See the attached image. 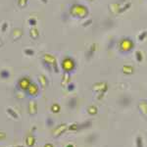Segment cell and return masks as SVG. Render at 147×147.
Returning a JSON list of instances; mask_svg holds the SVG:
<instances>
[{"label":"cell","instance_id":"30","mask_svg":"<svg viewBox=\"0 0 147 147\" xmlns=\"http://www.w3.org/2000/svg\"><path fill=\"white\" fill-rule=\"evenodd\" d=\"M136 147H143V140L141 136H136Z\"/></svg>","mask_w":147,"mask_h":147},{"label":"cell","instance_id":"25","mask_svg":"<svg viewBox=\"0 0 147 147\" xmlns=\"http://www.w3.org/2000/svg\"><path fill=\"white\" fill-rule=\"evenodd\" d=\"M50 110H51V112H52V113L58 114V113L61 111V106H60V104H59V103H53V104L51 105V107H50Z\"/></svg>","mask_w":147,"mask_h":147},{"label":"cell","instance_id":"3","mask_svg":"<svg viewBox=\"0 0 147 147\" xmlns=\"http://www.w3.org/2000/svg\"><path fill=\"white\" fill-rule=\"evenodd\" d=\"M118 48L122 53H129L134 48V42L129 37H123L118 42Z\"/></svg>","mask_w":147,"mask_h":147},{"label":"cell","instance_id":"44","mask_svg":"<svg viewBox=\"0 0 147 147\" xmlns=\"http://www.w3.org/2000/svg\"><path fill=\"white\" fill-rule=\"evenodd\" d=\"M2 45H3V41H2V40L0 39V47H1Z\"/></svg>","mask_w":147,"mask_h":147},{"label":"cell","instance_id":"10","mask_svg":"<svg viewBox=\"0 0 147 147\" xmlns=\"http://www.w3.org/2000/svg\"><path fill=\"white\" fill-rule=\"evenodd\" d=\"M137 107H138V110L144 117H147V100L145 99H141V100L138 101V104H137Z\"/></svg>","mask_w":147,"mask_h":147},{"label":"cell","instance_id":"5","mask_svg":"<svg viewBox=\"0 0 147 147\" xmlns=\"http://www.w3.org/2000/svg\"><path fill=\"white\" fill-rule=\"evenodd\" d=\"M39 92H40V86L36 82H32L30 84V86L28 87V89L26 90V94L30 97V98H35L39 95Z\"/></svg>","mask_w":147,"mask_h":147},{"label":"cell","instance_id":"24","mask_svg":"<svg viewBox=\"0 0 147 147\" xmlns=\"http://www.w3.org/2000/svg\"><path fill=\"white\" fill-rule=\"evenodd\" d=\"M87 113L90 116H95L98 113V108L96 107L95 105H90L87 107Z\"/></svg>","mask_w":147,"mask_h":147},{"label":"cell","instance_id":"26","mask_svg":"<svg viewBox=\"0 0 147 147\" xmlns=\"http://www.w3.org/2000/svg\"><path fill=\"white\" fill-rule=\"evenodd\" d=\"M92 125V122L91 121H85V122L82 123L80 124V129H88Z\"/></svg>","mask_w":147,"mask_h":147},{"label":"cell","instance_id":"43","mask_svg":"<svg viewBox=\"0 0 147 147\" xmlns=\"http://www.w3.org/2000/svg\"><path fill=\"white\" fill-rule=\"evenodd\" d=\"M66 147H75V146H74V144H72V143H70V144H68V145H67V146H66Z\"/></svg>","mask_w":147,"mask_h":147},{"label":"cell","instance_id":"4","mask_svg":"<svg viewBox=\"0 0 147 147\" xmlns=\"http://www.w3.org/2000/svg\"><path fill=\"white\" fill-rule=\"evenodd\" d=\"M61 68H62L64 73L72 74L77 68V63L72 57L66 56L65 58H63L62 62H61Z\"/></svg>","mask_w":147,"mask_h":147},{"label":"cell","instance_id":"16","mask_svg":"<svg viewBox=\"0 0 147 147\" xmlns=\"http://www.w3.org/2000/svg\"><path fill=\"white\" fill-rule=\"evenodd\" d=\"M28 34H30V36L32 39H37L39 37V30L38 28H37L36 27H32L30 30V32H28Z\"/></svg>","mask_w":147,"mask_h":147},{"label":"cell","instance_id":"27","mask_svg":"<svg viewBox=\"0 0 147 147\" xmlns=\"http://www.w3.org/2000/svg\"><path fill=\"white\" fill-rule=\"evenodd\" d=\"M68 129L71 131H78V130H80V124H78V123L71 124L70 125H68Z\"/></svg>","mask_w":147,"mask_h":147},{"label":"cell","instance_id":"19","mask_svg":"<svg viewBox=\"0 0 147 147\" xmlns=\"http://www.w3.org/2000/svg\"><path fill=\"white\" fill-rule=\"evenodd\" d=\"M6 112H7V114H8L9 116H10L11 118H13L14 120H18L19 118H20V116L18 115V113L16 112L15 110H14L13 108H7L6 109Z\"/></svg>","mask_w":147,"mask_h":147},{"label":"cell","instance_id":"7","mask_svg":"<svg viewBox=\"0 0 147 147\" xmlns=\"http://www.w3.org/2000/svg\"><path fill=\"white\" fill-rule=\"evenodd\" d=\"M92 90L97 93H103L105 94L108 90V84L105 82H95L92 85Z\"/></svg>","mask_w":147,"mask_h":147},{"label":"cell","instance_id":"33","mask_svg":"<svg viewBox=\"0 0 147 147\" xmlns=\"http://www.w3.org/2000/svg\"><path fill=\"white\" fill-rule=\"evenodd\" d=\"M36 24H37V21L35 18H30L28 19V25L30 27H36Z\"/></svg>","mask_w":147,"mask_h":147},{"label":"cell","instance_id":"31","mask_svg":"<svg viewBox=\"0 0 147 147\" xmlns=\"http://www.w3.org/2000/svg\"><path fill=\"white\" fill-rule=\"evenodd\" d=\"M28 0H18V6L22 9L26 8L28 5Z\"/></svg>","mask_w":147,"mask_h":147},{"label":"cell","instance_id":"36","mask_svg":"<svg viewBox=\"0 0 147 147\" xmlns=\"http://www.w3.org/2000/svg\"><path fill=\"white\" fill-rule=\"evenodd\" d=\"M75 88H76V85H75V84H73V82H70V84H67V89H68V91L72 92V91L75 90Z\"/></svg>","mask_w":147,"mask_h":147},{"label":"cell","instance_id":"28","mask_svg":"<svg viewBox=\"0 0 147 147\" xmlns=\"http://www.w3.org/2000/svg\"><path fill=\"white\" fill-rule=\"evenodd\" d=\"M0 77H1V79H3V80H7L10 78V73H9V71H7V70H2L1 72H0Z\"/></svg>","mask_w":147,"mask_h":147},{"label":"cell","instance_id":"34","mask_svg":"<svg viewBox=\"0 0 147 147\" xmlns=\"http://www.w3.org/2000/svg\"><path fill=\"white\" fill-rule=\"evenodd\" d=\"M46 125L48 127H54V120L52 118H47L46 119Z\"/></svg>","mask_w":147,"mask_h":147},{"label":"cell","instance_id":"23","mask_svg":"<svg viewBox=\"0 0 147 147\" xmlns=\"http://www.w3.org/2000/svg\"><path fill=\"white\" fill-rule=\"evenodd\" d=\"M97 138H98V136H97L96 134H89L86 138H85V142L88 143V144L94 143V142L97 140Z\"/></svg>","mask_w":147,"mask_h":147},{"label":"cell","instance_id":"13","mask_svg":"<svg viewBox=\"0 0 147 147\" xmlns=\"http://www.w3.org/2000/svg\"><path fill=\"white\" fill-rule=\"evenodd\" d=\"M37 80H38V85L41 88H46L47 85H48V79H47L46 76L44 75H39L38 78H37Z\"/></svg>","mask_w":147,"mask_h":147},{"label":"cell","instance_id":"45","mask_svg":"<svg viewBox=\"0 0 147 147\" xmlns=\"http://www.w3.org/2000/svg\"><path fill=\"white\" fill-rule=\"evenodd\" d=\"M11 147H25V146H23V145H16V146H11Z\"/></svg>","mask_w":147,"mask_h":147},{"label":"cell","instance_id":"35","mask_svg":"<svg viewBox=\"0 0 147 147\" xmlns=\"http://www.w3.org/2000/svg\"><path fill=\"white\" fill-rule=\"evenodd\" d=\"M24 52H25V54L28 56H34V51L30 48H26L25 50H24Z\"/></svg>","mask_w":147,"mask_h":147},{"label":"cell","instance_id":"21","mask_svg":"<svg viewBox=\"0 0 147 147\" xmlns=\"http://www.w3.org/2000/svg\"><path fill=\"white\" fill-rule=\"evenodd\" d=\"M68 107L71 109V110H74L76 107H77L78 105V99L76 98V97H73V98H70L67 103Z\"/></svg>","mask_w":147,"mask_h":147},{"label":"cell","instance_id":"39","mask_svg":"<svg viewBox=\"0 0 147 147\" xmlns=\"http://www.w3.org/2000/svg\"><path fill=\"white\" fill-rule=\"evenodd\" d=\"M91 24H92V20H87L86 22L82 23V27H84V28H87L88 26H90Z\"/></svg>","mask_w":147,"mask_h":147},{"label":"cell","instance_id":"22","mask_svg":"<svg viewBox=\"0 0 147 147\" xmlns=\"http://www.w3.org/2000/svg\"><path fill=\"white\" fill-rule=\"evenodd\" d=\"M130 6H131V2H125L124 4H120V9H119V14H122L125 12L127 10H129L130 8Z\"/></svg>","mask_w":147,"mask_h":147},{"label":"cell","instance_id":"14","mask_svg":"<svg viewBox=\"0 0 147 147\" xmlns=\"http://www.w3.org/2000/svg\"><path fill=\"white\" fill-rule=\"evenodd\" d=\"M95 51H96V43H92L91 45L89 46V48H88V50L86 51V53H85V57H86L87 60H90L92 57H93Z\"/></svg>","mask_w":147,"mask_h":147},{"label":"cell","instance_id":"29","mask_svg":"<svg viewBox=\"0 0 147 147\" xmlns=\"http://www.w3.org/2000/svg\"><path fill=\"white\" fill-rule=\"evenodd\" d=\"M136 59L137 62H142V61H143V54H142L141 51L136 52Z\"/></svg>","mask_w":147,"mask_h":147},{"label":"cell","instance_id":"6","mask_svg":"<svg viewBox=\"0 0 147 147\" xmlns=\"http://www.w3.org/2000/svg\"><path fill=\"white\" fill-rule=\"evenodd\" d=\"M32 84V80H30V77L28 76H24V77H21L20 79L18 80L17 82V87L19 90L25 91L28 89V87L30 86V84Z\"/></svg>","mask_w":147,"mask_h":147},{"label":"cell","instance_id":"9","mask_svg":"<svg viewBox=\"0 0 147 147\" xmlns=\"http://www.w3.org/2000/svg\"><path fill=\"white\" fill-rule=\"evenodd\" d=\"M37 103L34 99H32V100L28 101V112L30 114V116H35L37 114Z\"/></svg>","mask_w":147,"mask_h":147},{"label":"cell","instance_id":"17","mask_svg":"<svg viewBox=\"0 0 147 147\" xmlns=\"http://www.w3.org/2000/svg\"><path fill=\"white\" fill-rule=\"evenodd\" d=\"M122 72L123 74L127 76H129V75H132L134 73V68L130 65H124L122 68Z\"/></svg>","mask_w":147,"mask_h":147},{"label":"cell","instance_id":"42","mask_svg":"<svg viewBox=\"0 0 147 147\" xmlns=\"http://www.w3.org/2000/svg\"><path fill=\"white\" fill-rule=\"evenodd\" d=\"M40 1H41L42 3H44V4H47V3H48V0H40Z\"/></svg>","mask_w":147,"mask_h":147},{"label":"cell","instance_id":"11","mask_svg":"<svg viewBox=\"0 0 147 147\" xmlns=\"http://www.w3.org/2000/svg\"><path fill=\"white\" fill-rule=\"evenodd\" d=\"M23 34H24V32L21 28H16L12 30V38H13L14 41H18V40H20L21 38H22Z\"/></svg>","mask_w":147,"mask_h":147},{"label":"cell","instance_id":"46","mask_svg":"<svg viewBox=\"0 0 147 147\" xmlns=\"http://www.w3.org/2000/svg\"><path fill=\"white\" fill-rule=\"evenodd\" d=\"M87 1H93V0H87Z\"/></svg>","mask_w":147,"mask_h":147},{"label":"cell","instance_id":"38","mask_svg":"<svg viewBox=\"0 0 147 147\" xmlns=\"http://www.w3.org/2000/svg\"><path fill=\"white\" fill-rule=\"evenodd\" d=\"M6 137H7L6 132H5V131H1V130H0V141H3V140H5V139H6Z\"/></svg>","mask_w":147,"mask_h":147},{"label":"cell","instance_id":"40","mask_svg":"<svg viewBox=\"0 0 147 147\" xmlns=\"http://www.w3.org/2000/svg\"><path fill=\"white\" fill-rule=\"evenodd\" d=\"M7 28H8V23H3L1 26V30L2 32H6Z\"/></svg>","mask_w":147,"mask_h":147},{"label":"cell","instance_id":"12","mask_svg":"<svg viewBox=\"0 0 147 147\" xmlns=\"http://www.w3.org/2000/svg\"><path fill=\"white\" fill-rule=\"evenodd\" d=\"M131 97H129V95H123L121 96L119 98V104L121 106H123V107H127V106H129L130 104H131Z\"/></svg>","mask_w":147,"mask_h":147},{"label":"cell","instance_id":"1","mask_svg":"<svg viewBox=\"0 0 147 147\" xmlns=\"http://www.w3.org/2000/svg\"><path fill=\"white\" fill-rule=\"evenodd\" d=\"M69 13H70V15L74 18L85 19L88 16L89 10L86 6L82 5V4H73V5L70 7Z\"/></svg>","mask_w":147,"mask_h":147},{"label":"cell","instance_id":"15","mask_svg":"<svg viewBox=\"0 0 147 147\" xmlns=\"http://www.w3.org/2000/svg\"><path fill=\"white\" fill-rule=\"evenodd\" d=\"M35 141H36V139H35L34 134H28L27 137H26V144H27L28 147H34Z\"/></svg>","mask_w":147,"mask_h":147},{"label":"cell","instance_id":"2","mask_svg":"<svg viewBox=\"0 0 147 147\" xmlns=\"http://www.w3.org/2000/svg\"><path fill=\"white\" fill-rule=\"evenodd\" d=\"M42 63L45 67L50 71H53L54 73H59V67L57 64L56 57L52 54L45 53L42 56Z\"/></svg>","mask_w":147,"mask_h":147},{"label":"cell","instance_id":"18","mask_svg":"<svg viewBox=\"0 0 147 147\" xmlns=\"http://www.w3.org/2000/svg\"><path fill=\"white\" fill-rule=\"evenodd\" d=\"M71 82V74L68 73H64L63 74V77H62V80H61V84H62L63 86L67 85L68 84H70Z\"/></svg>","mask_w":147,"mask_h":147},{"label":"cell","instance_id":"32","mask_svg":"<svg viewBox=\"0 0 147 147\" xmlns=\"http://www.w3.org/2000/svg\"><path fill=\"white\" fill-rule=\"evenodd\" d=\"M146 37H147V32H146V30H142L140 34H138V40H139V41H143Z\"/></svg>","mask_w":147,"mask_h":147},{"label":"cell","instance_id":"20","mask_svg":"<svg viewBox=\"0 0 147 147\" xmlns=\"http://www.w3.org/2000/svg\"><path fill=\"white\" fill-rule=\"evenodd\" d=\"M120 4L119 3H112L109 5V11L113 14H119Z\"/></svg>","mask_w":147,"mask_h":147},{"label":"cell","instance_id":"8","mask_svg":"<svg viewBox=\"0 0 147 147\" xmlns=\"http://www.w3.org/2000/svg\"><path fill=\"white\" fill-rule=\"evenodd\" d=\"M67 129H68V125L65 124V123H62V124L58 125L55 129H53V131H52V136H53V137L57 138V137L62 136L63 134H65V131Z\"/></svg>","mask_w":147,"mask_h":147},{"label":"cell","instance_id":"37","mask_svg":"<svg viewBox=\"0 0 147 147\" xmlns=\"http://www.w3.org/2000/svg\"><path fill=\"white\" fill-rule=\"evenodd\" d=\"M23 92H25V91L19 90V91L17 92V94H16V97H17L18 99H21V100H22V99H24V98H25V96H26V94H23V95H21V94H22Z\"/></svg>","mask_w":147,"mask_h":147},{"label":"cell","instance_id":"41","mask_svg":"<svg viewBox=\"0 0 147 147\" xmlns=\"http://www.w3.org/2000/svg\"><path fill=\"white\" fill-rule=\"evenodd\" d=\"M43 147H54V146H53V144H52V143H45Z\"/></svg>","mask_w":147,"mask_h":147}]
</instances>
